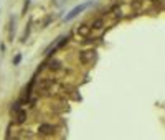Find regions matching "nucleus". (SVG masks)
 Returning a JSON list of instances; mask_svg holds the SVG:
<instances>
[{
	"instance_id": "1",
	"label": "nucleus",
	"mask_w": 165,
	"mask_h": 140,
	"mask_svg": "<svg viewBox=\"0 0 165 140\" xmlns=\"http://www.w3.org/2000/svg\"><path fill=\"white\" fill-rule=\"evenodd\" d=\"M89 5H91V3H81V5L74 7V8H73V10H71L70 13H68V15H66L65 18H63V20H65V22H71L73 18H76L78 15H79V13L84 12V10H86V8H88Z\"/></svg>"
},
{
	"instance_id": "2",
	"label": "nucleus",
	"mask_w": 165,
	"mask_h": 140,
	"mask_svg": "<svg viewBox=\"0 0 165 140\" xmlns=\"http://www.w3.org/2000/svg\"><path fill=\"white\" fill-rule=\"evenodd\" d=\"M96 58V51L94 50H84L79 53V61L82 63V64H88V63H91Z\"/></svg>"
},
{
	"instance_id": "3",
	"label": "nucleus",
	"mask_w": 165,
	"mask_h": 140,
	"mask_svg": "<svg viewBox=\"0 0 165 140\" xmlns=\"http://www.w3.org/2000/svg\"><path fill=\"white\" fill-rule=\"evenodd\" d=\"M53 83H55V81L50 79V78L41 79V81H40V84H38V88H36V93H38V94H45L46 91L53 86Z\"/></svg>"
},
{
	"instance_id": "4",
	"label": "nucleus",
	"mask_w": 165,
	"mask_h": 140,
	"mask_svg": "<svg viewBox=\"0 0 165 140\" xmlns=\"http://www.w3.org/2000/svg\"><path fill=\"white\" fill-rule=\"evenodd\" d=\"M55 127L53 125H50V124H41L40 127H38V132H40L41 135H53L55 134Z\"/></svg>"
},
{
	"instance_id": "5",
	"label": "nucleus",
	"mask_w": 165,
	"mask_h": 140,
	"mask_svg": "<svg viewBox=\"0 0 165 140\" xmlns=\"http://www.w3.org/2000/svg\"><path fill=\"white\" fill-rule=\"evenodd\" d=\"M91 30H93V27H91V25H88V23H82V25L78 27L76 31H78V35H79V36H88Z\"/></svg>"
},
{
	"instance_id": "6",
	"label": "nucleus",
	"mask_w": 165,
	"mask_h": 140,
	"mask_svg": "<svg viewBox=\"0 0 165 140\" xmlns=\"http://www.w3.org/2000/svg\"><path fill=\"white\" fill-rule=\"evenodd\" d=\"M13 114H15V124H23L27 120V110L18 109L17 112H13Z\"/></svg>"
},
{
	"instance_id": "7",
	"label": "nucleus",
	"mask_w": 165,
	"mask_h": 140,
	"mask_svg": "<svg viewBox=\"0 0 165 140\" xmlns=\"http://www.w3.org/2000/svg\"><path fill=\"white\" fill-rule=\"evenodd\" d=\"M48 64H50V66H48V69H50V71H60L61 69V63L58 60H51Z\"/></svg>"
},
{
	"instance_id": "8",
	"label": "nucleus",
	"mask_w": 165,
	"mask_h": 140,
	"mask_svg": "<svg viewBox=\"0 0 165 140\" xmlns=\"http://www.w3.org/2000/svg\"><path fill=\"white\" fill-rule=\"evenodd\" d=\"M91 27H93L94 30H101V28L104 27V20L103 18H98V20H94L93 23H91Z\"/></svg>"
},
{
	"instance_id": "9",
	"label": "nucleus",
	"mask_w": 165,
	"mask_h": 140,
	"mask_svg": "<svg viewBox=\"0 0 165 140\" xmlns=\"http://www.w3.org/2000/svg\"><path fill=\"white\" fill-rule=\"evenodd\" d=\"M30 27H32V23H28L27 25V28H25V31H23V35H22V43H25L27 41V38H28V35H30Z\"/></svg>"
},
{
	"instance_id": "10",
	"label": "nucleus",
	"mask_w": 165,
	"mask_h": 140,
	"mask_svg": "<svg viewBox=\"0 0 165 140\" xmlns=\"http://www.w3.org/2000/svg\"><path fill=\"white\" fill-rule=\"evenodd\" d=\"M10 41H13V33H15V22H12V25H10Z\"/></svg>"
},
{
	"instance_id": "11",
	"label": "nucleus",
	"mask_w": 165,
	"mask_h": 140,
	"mask_svg": "<svg viewBox=\"0 0 165 140\" xmlns=\"http://www.w3.org/2000/svg\"><path fill=\"white\" fill-rule=\"evenodd\" d=\"M28 7H30V0H27V2L25 3H23V15H25V13H27V10H28Z\"/></svg>"
},
{
	"instance_id": "12",
	"label": "nucleus",
	"mask_w": 165,
	"mask_h": 140,
	"mask_svg": "<svg viewBox=\"0 0 165 140\" xmlns=\"http://www.w3.org/2000/svg\"><path fill=\"white\" fill-rule=\"evenodd\" d=\"M20 61H22V55H17L15 58H13V64H15V66H17Z\"/></svg>"
},
{
	"instance_id": "13",
	"label": "nucleus",
	"mask_w": 165,
	"mask_h": 140,
	"mask_svg": "<svg viewBox=\"0 0 165 140\" xmlns=\"http://www.w3.org/2000/svg\"><path fill=\"white\" fill-rule=\"evenodd\" d=\"M154 2H155V0H154Z\"/></svg>"
}]
</instances>
